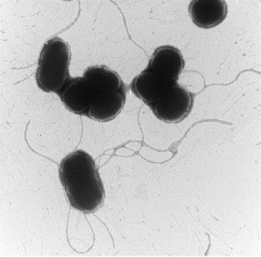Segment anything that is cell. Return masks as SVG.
Returning a JSON list of instances; mask_svg holds the SVG:
<instances>
[{"mask_svg":"<svg viewBox=\"0 0 261 257\" xmlns=\"http://www.w3.org/2000/svg\"><path fill=\"white\" fill-rule=\"evenodd\" d=\"M60 181L71 206L83 213L97 212L104 204V184L95 160L86 151H74L62 160Z\"/></svg>","mask_w":261,"mask_h":257,"instance_id":"6da1fadb","label":"cell"},{"mask_svg":"<svg viewBox=\"0 0 261 257\" xmlns=\"http://www.w3.org/2000/svg\"><path fill=\"white\" fill-rule=\"evenodd\" d=\"M83 77L92 88V102L87 118L106 123L117 118L124 107L128 87L120 75L108 66H92Z\"/></svg>","mask_w":261,"mask_h":257,"instance_id":"7a4b0ae2","label":"cell"},{"mask_svg":"<svg viewBox=\"0 0 261 257\" xmlns=\"http://www.w3.org/2000/svg\"><path fill=\"white\" fill-rule=\"evenodd\" d=\"M70 48L66 41L54 38L44 44L40 54L36 78L38 88L47 93H58L70 78Z\"/></svg>","mask_w":261,"mask_h":257,"instance_id":"3957f363","label":"cell"},{"mask_svg":"<svg viewBox=\"0 0 261 257\" xmlns=\"http://www.w3.org/2000/svg\"><path fill=\"white\" fill-rule=\"evenodd\" d=\"M69 111L87 118L92 102V89L84 77H70L57 93Z\"/></svg>","mask_w":261,"mask_h":257,"instance_id":"277c9868","label":"cell"},{"mask_svg":"<svg viewBox=\"0 0 261 257\" xmlns=\"http://www.w3.org/2000/svg\"><path fill=\"white\" fill-rule=\"evenodd\" d=\"M185 66V59L178 48L163 45L155 49L147 69L165 79L177 82Z\"/></svg>","mask_w":261,"mask_h":257,"instance_id":"5b68a950","label":"cell"},{"mask_svg":"<svg viewBox=\"0 0 261 257\" xmlns=\"http://www.w3.org/2000/svg\"><path fill=\"white\" fill-rule=\"evenodd\" d=\"M190 16L197 27L210 29L219 25L226 18L228 6L225 1H191Z\"/></svg>","mask_w":261,"mask_h":257,"instance_id":"8992f818","label":"cell"}]
</instances>
